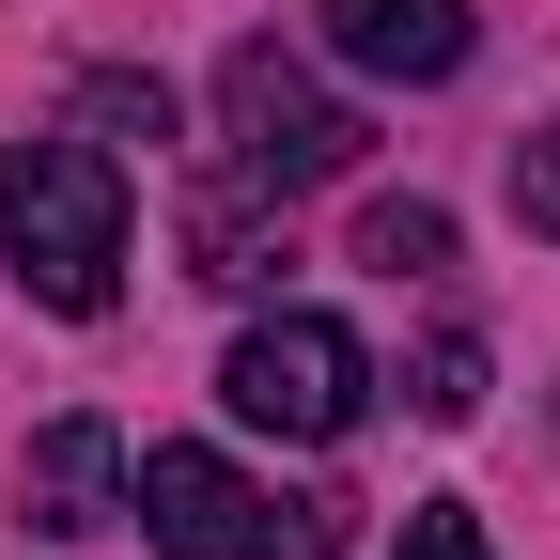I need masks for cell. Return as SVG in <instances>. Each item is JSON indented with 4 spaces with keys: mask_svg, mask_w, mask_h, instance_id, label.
<instances>
[{
    "mask_svg": "<svg viewBox=\"0 0 560 560\" xmlns=\"http://www.w3.org/2000/svg\"><path fill=\"white\" fill-rule=\"evenodd\" d=\"M0 249H16V280H32L47 312L94 327L125 296V172H109V140L47 125V140L0 156Z\"/></svg>",
    "mask_w": 560,
    "mask_h": 560,
    "instance_id": "1",
    "label": "cell"
},
{
    "mask_svg": "<svg viewBox=\"0 0 560 560\" xmlns=\"http://www.w3.org/2000/svg\"><path fill=\"white\" fill-rule=\"evenodd\" d=\"M219 405L249 420V436H296V452H342L374 420V359L342 312H265L234 359H219Z\"/></svg>",
    "mask_w": 560,
    "mask_h": 560,
    "instance_id": "2",
    "label": "cell"
},
{
    "mask_svg": "<svg viewBox=\"0 0 560 560\" xmlns=\"http://www.w3.org/2000/svg\"><path fill=\"white\" fill-rule=\"evenodd\" d=\"M125 514L156 529V560H327V545H342L327 499H265V482L219 467V452H156Z\"/></svg>",
    "mask_w": 560,
    "mask_h": 560,
    "instance_id": "3",
    "label": "cell"
},
{
    "mask_svg": "<svg viewBox=\"0 0 560 560\" xmlns=\"http://www.w3.org/2000/svg\"><path fill=\"white\" fill-rule=\"evenodd\" d=\"M219 140H234V172H249V187H280V202L359 172V109H342L296 47H265V32L219 62Z\"/></svg>",
    "mask_w": 560,
    "mask_h": 560,
    "instance_id": "4",
    "label": "cell"
},
{
    "mask_svg": "<svg viewBox=\"0 0 560 560\" xmlns=\"http://www.w3.org/2000/svg\"><path fill=\"white\" fill-rule=\"evenodd\" d=\"M32 529H62V545L125 529V436L109 420H47L32 436Z\"/></svg>",
    "mask_w": 560,
    "mask_h": 560,
    "instance_id": "5",
    "label": "cell"
},
{
    "mask_svg": "<svg viewBox=\"0 0 560 560\" xmlns=\"http://www.w3.org/2000/svg\"><path fill=\"white\" fill-rule=\"evenodd\" d=\"M327 47L359 79H452L467 62V0H327Z\"/></svg>",
    "mask_w": 560,
    "mask_h": 560,
    "instance_id": "6",
    "label": "cell"
},
{
    "mask_svg": "<svg viewBox=\"0 0 560 560\" xmlns=\"http://www.w3.org/2000/svg\"><path fill=\"white\" fill-rule=\"evenodd\" d=\"M265 202H280V187H202V202H187V280H219V296H265V280L296 265Z\"/></svg>",
    "mask_w": 560,
    "mask_h": 560,
    "instance_id": "7",
    "label": "cell"
},
{
    "mask_svg": "<svg viewBox=\"0 0 560 560\" xmlns=\"http://www.w3.org/2000/svg\"><path fill=\"white\" fill-rule=\"evenodd\" d=\"M405 405L436 420V436H452V420H482V342H467V327H420V359H405Z\"/></svg>",
    "mask_w": 560,
    "mask_h": 560,
    "instance_id": "8",
    "label": "cell"
},
{
    "mask_svg": "<svg viewBox=\"0 0 560 560\" xmlns=\"http://www.w3.org/2000/svg\"><path fill=\"white\" fill-rule=\"evenodd\" d=\"M359 265L436 280V265H452V219H436V202H374V219H359Z\"/></svg>",
    "mask_w": 560,
    "mask_h": 560,
    "instance_id": "9",
    "label": "cell"
},
{
    "mask_svg": "<svg viewBox=\"0 0 560 560\" xmlns=\"http://www.w3.org/2000/svg\"><path fill=\"white\" fill-rule=\"evenodd\" d=\"M79 125H125V140H172V79H79Z\"/></svg>",
    "mask_w": 560,
    "mask_h": 560,
    "instance_id": "10",
    "label": "cell"
},
{
    "mask_svg": "<svg viewBox=\"0 0 560 560\" xmlns=\"http://www.w3.org/2000/svg\"><path fill=\"white\" fill-rule=\"evenodd\" d=\"M389 560H499V545H482V514H467V499H420Z\"/></svg>",
    "mask_w": 560,
    "mask_h": 560,
    "instance_id": "11",
    "label": "cell"
},
{
    "mask_svg": "<svg viewBox=\"0 0 560 560\" xmlns=\"http://www.w3.org/2000/svg\"><path fill=\"white\" fill-rule=\"evenodd\" d=\"M514 202H529V234H560V125L514 140Z\"/></svg>",
    "mask_w": 560,
    "mask_h": 560,
    "instance_id": "12",
    "label": "cell"
}]
</instances>
